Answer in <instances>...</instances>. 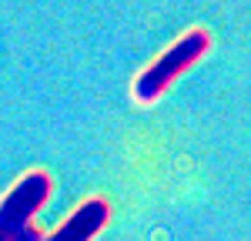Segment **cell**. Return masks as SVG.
<instances>
[{
    "mask_svg": "<svg viewBox=\"0 0 251 241\" xmlns=\"http://www.w3.org/2000/svg\"><path fill=\"white\" fill-rule=\"evenodd\" d=\"M208 50H211V34H208V30L194 27V30H188V34H181L161 57L151 60V64L134 77V100L154 104L174 80L181 77L188 67H194Z\"/></svg>",
    "mask_w": 251,
    "mask_h": 241,
    "instance_id": "obj_1",
    "label": "cell"
},
{
    "mask_svg": "<svg viewBox=\"0 0 251 241\" xmlns=\"http://www.w3.org/2000/svg\"><path fill=\"white\" fill-rule=\"evenodd\" d=\"M54 181L47 171H27L0 198V241H40L34 215L47 204Z\"/></svg>",
    "mask_w": 251,
    "mask_h": 241,
    "instance_id": "obj_2",
    "label": "cell"
},
{
    "mask_svg": "<svg viewBox=\"0 0 251 241\" xmlns=\"http://www.w3.org/2000/svg\"><path fill=\"white\" fill-rule=\"evenodd\" d=\"M111 221V204L104 198H87L71 218L40 241H94Z\"/></svg>",
    "mask_w": 251,
    "mask_h": 241,
    "instance_id": "obj_3",
    "label": "cell"
}]
</instances>
